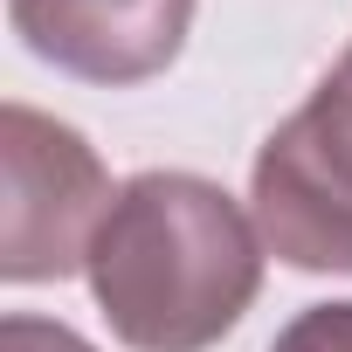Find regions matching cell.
<instances>
[{"instance_id": "cell-1", "label": "cell", "mask_w": 352, "mask_h": 352, "mask_svg": "<svg viewBox=\"0 0 352 352\" xmlns=\"http://www.w3.org/2000/svg\"><path fill=\"white\" fill-rule=\"evenodd\" d=\"M263 228L208 173L145 166L90 242V297L124 352H208L263 290Z\"/></svg>"}, {"instance_id": "cell-2", "label": "cell", "mask_w": 352, "mask_h": 352, "mask_svg": "<svg viewBox=\"0 0 352 352\" xmlns=\"http://www.w3.org/2000/svg\"><path fill=\"white\" fill-rule=\"evenodd\" d=\"M249 214L276 263L304 276H352V42L256 145Z\"/></svg>"}, {"instance_id": "cell-3", "label": "cell", "mask_w": 352, "mask_h": 352, "mask_svg": "<svg viewBox=\"0 0 352 352\" xmlns=\"http://www.w3.org/2000/svg\"><path fill=\"white\" fill-rule=\"evenodd\" d=\"M111 201L118 187L76 124L21 97L0 104V276L8 283L76 276Z\"/></svg>"}, {"instance_id": "cell-4", "label": "cell", "mask_w": 352, "mask_h": 352, "mask_svg": "<svg viewBox=\"0 0 352 352\" xmlns=\"http://www.w3.org/2000/svg\"><path fill=\"white\" fill-rule=\"evenodd\" d=\"M21 49L76 83L131 90L180 63L194 0H8Z\"/></svg>"}, {"instance_id": "cell-5", "label": "cell", "mask_w": 352, "mask_h": 352, "mask_svg": "<svg viewBox=\"0 0 352 352\" xmlns=\"http://www.w3.org/2000/svg\"><path fill=\"white\" fill-rule=\"evenodd\" d=\"M270 352H352V297L304 304V311L270 338Z\"/></svg>"}, {"instance_id": "cell-6", "label": "cell", "mask_w": 352, "mask_h": 352, "mask_svg": "<svg viewBox=\"0 0 352 352\" xmlns=\"http://www.w3.org/2000/svg\"><path fill=\"white\" fill-rule=\"evenodd\" d=\"M0 352H97L76 324L63 318H35V311H8L0 318Z\"/></svg>"}]
</instances>
